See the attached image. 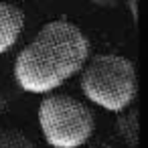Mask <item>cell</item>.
<instances>
[{"label": "cell", "instance_id": "cell-1", "mask_svg": "<svg viewBox=\"0 0 148 148\" xmlns=\"http://www.w3.org/2000/svg\"><path fill=\"white\" fill-rule=\"evenodd\" d=\"M89 57L91 43L85 31L67 18H55L18 51L12 75L23 91L49 95L79 75Z\"/></svg>", "mask_w": 148, "mask_h": 148}, {"label": "cell", "instance_id": "cell-2", "mask_svg": "<svg viewBox=\"0 0 148 148\" xmlns=\"http://www.w3.org/2000/svg\"><path fill=\"white\" fill-rule=\"evenodd\" d=\"M83 97L112 114L132 108L138 93V75L132 59L118 53H99L87 59L79 73Z\"/></svg>", "mask_w": 148, "mask_h": 148}, {"label": "cell", "instance_id": "cell-3", "mask_svg": "<svg viewBox=\"0 0 148 148\" xmlns=\"http://www.w3.org/2000/svg\"><path fill=\"white\" fill-rule=\"evenodd\" d=\"M39 128L51 148H81L91 142L95 114L87 101L69 93H49L39 103Z\"/></svg>", "mask_w": 148, "mask_h": 148}, {"label": "cell", "instance_id": "cell-4", "mask_svg": "<svg viewBox=\"0 0 148 148\" xmlns=\"http://www.w3.org/2000/svg\"><path fill=\"white\" fill-rule=\"evenodd\" d=\"M27 16L16 4L0 2V55H6L14 49L25 33Z\"/></svg>", "mask_w": 148, "mask_h": 148}, {"label": "cell", "instance_id": "cell-5", "mask_svg": "<svg viewBox=\"0 0 148 148\" xmlns=\"http://www.w3.org/2000/svg\"><path fill=\"white\" fill-rule=\"evenodd\" d=\"M116 130H118L120 138L128 146L134 148L138 144V112L134 108H128V110L116 114Z\"/></svg>", "mask_w": 148, "mask_h": 148}, {"label": "cell", "instance_id": "cell-6", "mask_svg": "<svg viewBox=\"0 0 148 148\" xmlns=\"http://www.w3.org/2000/svg\"><path fill=\"white\" fill-rule=\"evenodd\" d=\"M0 148H37V144L16 128H0Z\"/></svg>", "mask_w": 148, "mask_h": 148}, {"label": "cell", "instance_id": "cell-7", "mask_svg": "<svg viewBox=\"0 0 148 148\" xmlns=\"http://www.w3.org/2000/svg\"><path fill=\"white\" fill-rule=\"evenodd\" d=\"M81 148H114L110 142H106V140H97V142H87L85 146H81Z\"/></svg>", "mask_w": 148, "mask_h": 148}, {"label": "cell", "instance_id": "cell-8", "mask_svg": "<svg viewBox=\"0 0 148 148\" xmlns=\"http://www.w3.org/2000/svg\"><path fill=\"white\" fill-rule=\"evenodd\" d=\"M128 8H130V12H132V18L136 21V0H132V2H128Z\"/></svg>", "mask_w": 148, "mask_h": 148}]
</instances>
